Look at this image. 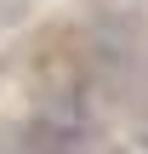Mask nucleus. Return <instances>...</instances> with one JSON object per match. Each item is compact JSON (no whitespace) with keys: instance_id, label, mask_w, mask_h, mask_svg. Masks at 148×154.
I'll return each instance as SVG.
<instances>
[{"instance_id":"obj_1","label":"nucleus","mask_w":148,"mask_h":154,"mask_svg":"<svg viewBox=\"0 0 148 154\" xmlns=\"http://www.w3.org/2000/svg\"><path fill=\"white\" fill-rule=\"evenodd\" d=\"M29 149H40V154H74L80 149V126H68V120H34V126H29Z\"/></svg>"}]
</instances>
